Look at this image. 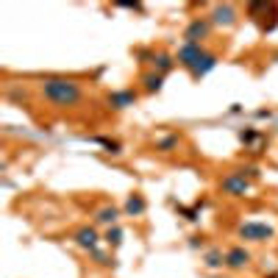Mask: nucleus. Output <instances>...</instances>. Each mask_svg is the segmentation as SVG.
<instances>
[{"instance_id": "f257e3e1", "label": "nucleus", "mask_w": 278, "mask_h": 278, "mask_svg": "<svg viewBox=\"0 0 278 278\" xmlns=\"http://www.w3.org/2000/svg\"><path fill=\"white\" fill-rule=\"evenodd\" d=\"M39 95L47 100L50 106L56 108H76L84 103L86 89L84 84L76 78H67V76H47L39 81Z\"/></svg>"}, {"instance_id": "f03ea898", "label": "nucleus", "mask_w": 278, "mask_h": 278, "mask_svg": "<svg viewBox=\"0 0 278 278\" xmlns=\"http://www.w3.org/2000/svg\"><path fill=\"white\" fill-rule=\"evenodd\" d=\"M175 59H178L181 67H187V70L192 72V78H200L203 72L212 70V67L217 64V56L214 53H206L203 45H184Z\"/></svg>"}, {"instance_id": "7ed1b4c3", "label": "nucleus", "mask_w": 278, "mask_h": 278, "mask_svg": "<svg viewBox=\"0 0 278 278\" xmlns=\"http://www.w3.org/2000/svg\"><path fill=\"white\" fill-rule=\"evenodd\" d=\"M209 31H212V20H206V17H195L192 23L187 25V31H184L187 45H200L203 39L209 36Z\"/></svg>"}, {"instance_id": "20e7f679", "label": "nucleus", "mask_w": 278, "mask_h": 278, "mask_svg": "<svg viewBox=\"0 0 278 278\" xmlns=\"http://www.w3.org/2000/svg\"><path fill=\"white\" fill-rule=\"evenodd\" d=\"M220 189L231 198H239V195L248 192V181H245V173H228L226 178L220 181Z\"/></svg>"}, {"instance_id": "39448f33", "label": "nucleus", "mask_w": 278, "mask_h": 278, "mask_svg": "<svg viewBox=\"0 0 278 278\" xmlns=\"http://www.w3.org/2000/svg\"><path fill=\"white\" fill-rule=\"evenodd\" d=\"M239 236L248 242H264L273 236V231H270L267 226H262V223H245V226L239 228Z\"/></svg>"}, {"instance_id": "423d86ee", "label": "nucleus", "mask_w": 278, "mask_h": 278, "mask_svg": "<svg viewBox=\"0 0 278 278\" xmlns=\"http://www.w3.org/2000/svg\"><path fill=\"white\" fill-rule=\"evenodd\" d=\"M236 6L226 3V6H214L212 9V23L214 25H226V28H231V25H236Z\"/></svg>"}, {"instance_id": "0eeeda50", "label": "nucleus", "mask_w": 278, "mask_h": 278, "mask_svg": "<svg viewBox=\"0 0 278 278\" xmlns=\"http://www.w3.org/2000/svg\"><path fill=\"white\" fill-rule=\"evenodd\" d=\"M250 264V253L245 248H228V253H226V267L228 270H245Z\"/></svg>"}, {"instance_id": "6e6552de", "label": "nucleus", "mask_w": 278, "mask_h": 278, "mask_svg": "<svg viewBox=\"0 0 278 278\" xmlns=\"http://www.w3.org/2000/svg\"><path fill=\"white\" fill-rule=\"evenodd\" d=\"M134 100H137V92H134V89H125V92H114V95H108V106H112V108L134 106Z\"/></svg>"}, {"instance_id": "1a4fd4ad", "label": "nucleus", "mask_w": 278, "mask_h": 278, "mask_svg": "<svg viewBox=\"0 0 278 278\" xmlns=\"http://www.w3.org/2000/svg\"><path fill=\"white\" fill-rule=\"evenodd\" d=\"M139 81H142V92H147V95L161 89V72H142Z\"/></svg>"}, {"instance_id": "9d476101", "label": "nucleus", "mask_w": 278, "mask_h": 278, "mask_svg": "<svg viewBox=\"0 0 278 278\" xmlns=\"http://www.w3.org/2000/svg\"><path fill=\"white\" fill-rule=\"evenodd\" d=\"M76 242H78V245L81 248H95V245H98V231H95V228H89V226H86V228H81V231L76 234Z\"/></svg>"}, {"instance_id": "9b49d317", "label": "nucleus", "mask_w": 278, "mask_h": 278, "mask_svg": "<svg viewBox=\"0 0 278 278\" xmlns=\"http://www.w3.org/2000/svg\"><path fill=\"white\" fill-rule=\"evenodd\" d=\"M151 64H153V72H156V67H159V72H167L173 67V56H170V53H164V50H156L151 56Z\"/></svg>"}, {"instance_id": "f8f14e48", "label": "nucleus", "mask_w": 278, "mask_h": 278, "mask_svg": "<svg viewBox=\"0 0 278 278\" xmlns=\"http://www.w3.org/2000/svg\"><path fill=\"white\" fill-rule=\"evenodd\" d=\"M125 212H128V214H134V217L142 214V212H145V198H142L139 192H134L131 198H128V203H125Z\"/></svg>"}, {"instance_id": "ddd939ff", "label": "nucleus", "mask_w": 278, "mask_h": 278, "mask_svg": "<svg viewBox=\"0 0 278 278\" xmlns=\"http://www.w3.org/2000/svg\"><path fill=\"white\" fill-rule=\"evenodd\" d=\"M178 142H181L178 134H170V137H164V139H159V142H156V151L170 153V151H175V147H178Z\"/></svg>"}, {"instance_id": "4468645a", "label": "nucleus", "mask_w": 278, "mask_h": 278, "mask_svg": "<svg viewBox=\"0 0 278 278\" xmlns=\"http://www.w3.org/2000/svg\"><path fill=\"white\" fill-rule=\"evenodd\" d=\"M117 209H114V206H106V209H100V212H98V217H95V220H98V223H114V220H117Z\"/></svg>"}, {"instance_id": "2eb2a0df", "label": "nucleus", "mask_w": 278, "mask_h": 278, "mask_svg": "<svg viewBox=\"0 0 278 278\" xmlns=\"http://www.w3.org/2000/svg\"><path fill=\"white\" fill-rule=\"evenodd\" d=\"M206 267H212V270L226 267V256H223V253H209L206 256Z\"/></svg>"}, {"instance_id": "dca6fc26", "label": "nucleus", "mask_w": 278, "mask_h": 278, "mask_svg": "<svg viewBox=\"0 0 278 278\" xmlns=\"http://www.w3.org/2000/svg\"><path fill=\"white\" fill-rule=\"evenodd\" d=\"M120 236H123V234H120V228H114V231L106 234V242H108V245H120Z\"/></svg>"}]
</instances>
